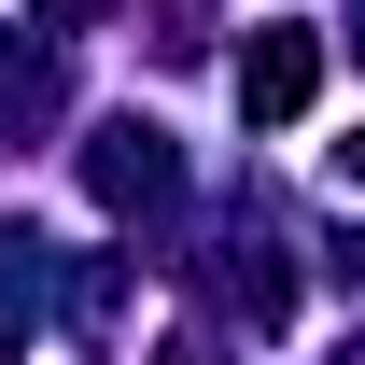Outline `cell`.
Returning <instances> with one entry per match:
<instances>
[{"instance_id": "4", "label": "cell", "mask_w": 365, "mask_h": 365, "mask_svg": "<svg viewBox=\"0 0 365 365\" xmlns=\"http://www.w3.org/2000/svg\"><path fill=\"white\" fill-rule=\"evenodd\" d=\"M155 365H225V351H211V337H169V351H155Z\"/></svg>"}, {"instance_id": "3", "label": "cell", "mask_w": 365, "mask_h": 365, "mask_svg": "<svg viewBox=\"0 0 365 365\" xmlns=\"http://www.w3.org/2000/svg\"><path fill=\"white\" fill-rule=\"evenodd\" d=\"M43 14H56V29H98V14H113V0H43Z\"/></svg>"}, {"instance_id": "2", "label": "cell", "mask_w": 365, "mask_h": 365, "mask_svg": "<svg viewBox=\"0 0 365 365\" xmlns=\"http://www.w3.org/2000/svg\"><path fill=\"white\" fill-rule=\"evenodd\" d=\"M85 182H98V211H169V197H182V155H169L155 127H98Z\"/></svg>"}, {"instance_id": "1", "label": "cell", "mask_w": 365, "mask_h": 365, "mask_svg": "<svg viewBox=\"0 0 365 365\" xmlns=\"http://www.w3.org/2000/svg\"><path fill=\"white\" fill-rule=\"evenodd\" d=\"M309 85H323V43H309V29H253V43H239V113H253V127H295Z\"/></svg>"}, {"instance_id": "5", "label": "cell", "mask_w": 365, "mask_h": 365, "mask_svg": "<svg viewBox=\"0 0 365 365\" xmlns=\"http://www.w3.org/2000/svg\"><path fill=\"white\" fill-rule=\"evenodd\" d=\"M337 169H351V182H365V140H337Z\"/></svg>"}]
</instances>
